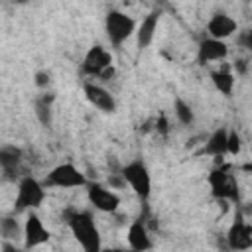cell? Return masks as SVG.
Here are the masks:
<instances>
[{"label": "cell", "instance_id": "obj_14", "mask_svg": "<svg viewBox=\"0 0 252 252\" xmlns=\"http://www.w3.org/2000/svg\"><path fill=\"white\" fill-rule=\"evenodd\" d=\"M128 244L132 248V252H148L152 248V236L146 228V224L142 220H134L128 226Z\"/></svg>", "mask_w": 252, "mask_h": 252}, {"label": "cell", "instance_id": "obj_15", "mask_svg": "<svg viewBox=\"0 0 252 252\" xmlns=\"http://www.w3.org/2000/svg\"><path fill=\"white\" fill-rule=\"evenodd\" d=\"M158 22H159V12H150L138 26L136 30V43H138V49H146L154 35H156V30H158Z\"/></svg>", "mask_w": 252, "mask_h": 252}, {"label": "cell", "instance_id": "obj_16", "mask_svg": "<svg viewBox=\"0 0 252 252\" xmlns=\"http://www.w3.org/2000/svg\"><path fill=\"white\" fill-rule=\"evenodd\" d=\"M228 128H224V126H220V128H217L211 136H209V140L205 142V146H203V152L207 154V156H213V158H222L224 154H228Z\"/></svg>", "mask_w": 252, "mask_h": 252}, {"label": "cell", "instance_id": "obj_27", "mask_svg": "<svg viewBox=\"0 0 252 252\" xmlns=\"http://www.w3.org/2000/svg\"><path fill=\"white\" fill-rule=\"evenodd\" d=\"M244 63H246V61H242V59H240V61H236V63H234V67H236L240 73H244V71H246V65H244Z\"/></svg>", "mask_w": 252, "mask_h": 252}, {"label": "cell", "instance_id": "obj_3", "mask_svg": "<svg viewBox=\"0 0 252 252\" xmlns=\"http://www.w3.org/2000/svg\"><path fill=\"white\" fill-rule=\"evenodd\" d=\"M45 199V187L43 183H39L35 177L26 175L20 179L18 183V193H16V201H14V211H33L37 209Z\"/></svg>", "mask_w": 252, "mask_h": 252}, {"label": "cell", "instance_id": "obj_26", "mask_svg": "<svg viewBox=\"0 0 252 252\" xmlns=\"http://www.w3.org/2000/svg\"><path fill=\"white\" fill-rule=\"evenodd\" d=\"M2 252H20V250H18L14 244H10L8 240H4V242H2Z\"/></svg>", "mask_w": 252, "mask_h": 252}, {"label": "cell", "instance_id": "obj_13", "mask_svg": "<svg viewBox=\"0 0 252 252\" xmlns=\"http://www.w3.org/2000/svg\"><path fill=\"white\" fill-rule=\"evenodd\" d=\"M228 55V47L224 41L220 39H213V37H207L199 43V51H197V59L201 65L205 63H211V61H220Z\"/></svg>", "mask_w": 252, "mask_h": 252}, {"label": "cell", "instance_id": "obj_23", "mask_svg": "<svg viewBox=\"0 0 252 252\" xmlns=\"http://www.w3.org/2000/svg\"><path fill=\"white\" fill-rule=\"evenodd\" d=\"M236 43H238L240 47H244L246 51L252 53V30H244V32H240L238 37H236Z\"/></svg>", "mask_w": 252, "mask_h": 252}, {"label": "cell", "instance_id": "obj_6", "mask_svg": "<svg viewBox=\"0 0 252 252\" xmlns=\"http://www.w3.org/2000/svg\"><path fill=\"white\" fill-rule=\"evenodd\" d=\"M207 181H209L213 197H217L220 201H232V203L238 201V181L232 173L217 167L209 173Z\"/></svg>", "mask_w": 252, "mask_h": 252}, {"label": "cell", "instance_id": "obj_2", "mask_svg": "<svg viewBox=\"0 0 252 252\" xmlns=\"http://www.w3.org/2000/svg\"><path fill=\"white\" fill-rule=\"evenodd\" d=\"M136 22L132 16L120 12V10H110L104 18V32L108 41L114 47H120L132 33H136Z\"/></svg>", "mask_w": 252, "mask_h": 252}, {"label": "cell", "instance_id": "obj_1", "mask_svg": "<svg viewBox=\"0 0 252 252\" xmlns=\"http://www.w3.org/2000/svg\"><path fill=\"white\" fill-rule=\"evenodd\" d=\"M67 222H69V228H71L75 240L81 244V248L85 252H102L100 232H98L91 213H87V211L71 213Z\"/></svg>", "mask_w": 252, "mask_h": 252}, {"label": "cell", "instance_id": "obj_9", "mask_svg": "<svg viewBox=\"0 0 252 252\" xmlns=\"http://www.w3.org/2000/svg\"><path fill=\"white\" fill-rule=\"evenodd\" d=\"M49 230L45 228L43 220L33 213L30 211V215L26 217V222H24V246L28 250L32 248H37L41 244H45L49 240Z\"/></svg>", "mask_w": 252, "mask_h": 252}, {"label": "cell", "instance_id": "obj_20", "mask_svg": "<svg viewBox=\"0 0 252 252\" xmlns=\"http://www.w3.org/2000/svg\"><path fill=\"white\" fill-rule=\"evenodd\" d=\"M173 110H175L177 120H179L183 126H191V124H193V120H195V112H193L191 104L185 102L181 96H177V98L173 100Z\"/></svg>", "mask_w": 252, "mask_h": 252}, {"label": "cell", "instance_id": "obj_5", "mask_svg": "<svg viewBox=\"0 0 252 252\" xmlns=\"http://www.w3.org/2000/svg\"><path fill=\"white\" fill-rule=\"evenodd\" d=\"M43 187H59V189H73V187H85L89 185L83 171H79L73 163H59L55 165L45 179L41 181Z\"/></svg>", "mask_w": 252, "mask_h": 252}, {"label": "cell", "instance_id": "obj_7", "mask_svg": "<svg viewBox=\"0 0 252 252\" xmlns=\"http://www.w3.org/2000/svg\"><path fill=\"white\" fill-rule=\"evenodd\" d=\"M226 244L234 252H244L252 248V226L246 222L244 215L238 211L228 232H226Z\"/></svg>", "mask_w": 252, "mask_h": 252}, {"label": "cell", "instance_id": "obj_22", "mask_svg": "<svg viewBox=\"0 0 252 252\" xmlns=\"http://www.w3.org/2000/svg\"><path fill=\"white\" fill-rule=\"evenodd\" d=\"M242 150V140H240V134L236 130H230L228 132V154L232 156H238Z\"/></svg>", "mask_w": 252, "mask_h": 252}, {"label": "cell", "instance_id": "obj_10", "mask_svg": "<svg viewBox=\"0 0 252 252\" xmlns=\"http://www.w3.org/2000/svg\"><path fill=\"white\" fill-rule=\"evenodd\" d=\"M108 67H112V57H110V53H108L104 47H100V45H93V47L87 51V55H85L83 73L100 77Z\"/></svg>", "mask_w": 252, "mask_h": 252}, {"label": "cell", "instance_id": "obj_18", "mask_svg": "<svg viewBox=\"0 0 252 252\" xmlns=\"http://www.w3.org/2000/svg\"><path fill=\"white\" fill-rule=\"evenodd\" d=\"M211 81L215 85V89L224 94V96H230L232 94V89H234V75L228 71V69H220V71H213L211 73Z\"/></svg>", "mask_w": 252, "mask_h": 252}, {"label": "cell", "instance_id": "obj_11", "mask_svg": "<svg viewBox=\"0 0 252 252\" xmlns=\"http://www.w3.org/2000/svg\"><path fill=\"white\" fill-rule=\"evenodd\" d=\"M83 91H85L87 100L93 106H96L98 110H102L106 114H112L116 110V100H114V96L104 87H100L96 83H85L83 85Z\"/></svg>", "mask_w": 252, "mask_h": 252}, {"label": "cell", "instance_id": "obj_4", "mask_svg": "<svg viewBox=\"0 0 252 252\" xmlns=\"http://www.w3.org/2000/svg\"><path fill=\"white\" fill-rule=\"evenodd\" d=\"M120 173L126 179V183L130 185V189L142 201H148L150 199V193H152V175H150V169L146 167V163L142 159H134V161L126 163L120 169Z\"/></svg>", "mask_w": 252, "mask_h": 252}, {"label": "cell", "instance_id": "obj_12", "mask_svg": "<svg viewBox=\"0 0 252 252\" xmlns=\"http://www.w3.org/2000/svg\"><path fill=\"white\" fill-rule=\"evenodd\" d=\"M236 30H238L236 20L230 18L228 14H224V12H215V14L211 16L209 24H207L209 35H211L213 39H220V41L226 39V37H230Z\"/></svg>", "mask_w": 252, "mask_h": 252}, {"label": "cell", "instance_id": "obj_24", "mask_svg": "<svg viewBox=\"0 0 252 252\" xmlns=\"http://www.w3.org/2000/svg\"><path fill=\"white\" fill-rule=\"evenodd\" d=\"M35 85H37L39 89H45V87L49 85V73H47V71H37V73H35Z\"/></svg>", "mask_w": 252, "mask_h": 252}, {"label": "cell", "instance_id": "obj_8", "mask_svg": "<svg viewBox=\"0 0 252 252\" xmlns=\"http://www.w3.org/2000/svg\"><path fill=\"white\" fill-rule=\"evenodd\" d=\"M87 197H89V203L96 211H102V213H114L120 205V197L102 183H89Z\"/></svg>", "mask_w": 252, "mask_h": 252}, {"label": "cell", "instance_id": "obj_19", "mask_svg": "<svg viewBox=\"0 0 252 252\" xmlns=\"http://www.w3.org/2000/svg\"><path fill=\"white\" fill-rule=\"evenodd\" d=\"M51 96H39L35 98L33 102V112H35V118L39 120L41 126L49 128L51 122H53V110H51Z\"/></svg>", "mask_w": 252, "mask_h": 252}, {"label": "cell", "instance_id": "obj_17", "mask_svg": "<svg viewBox=\"0 0 252 252\" xmlns=\"http://www.w3.org/2000/svg\"><path fill=\"white\" fill-rule=\"evenodd\" d=\"M20 159H22V152L14 146H4L0 150V167L4 171L6 177H12V173L18 169L20 165Z\"/></svg>", "mask_w": 252, "mask_h": 252}, {"label": "cell", "instance_id": "obj_21", "mask_svg": "<svg viewBox=\"0 0 252 252\" xmlns=\"http://www.w3.org/2000/svg\"><path fill=\"white\" fill-rule=\"evenodd\" d=\"M0 234L4 240H12L18 236H24V226H20V222L12 217H4L0 220Z\"/></svg>", "mask_w": 252, "mask_h": 252}, {"label": "cell", "instance_id": "obj_25", "mask_svg": "<svg viewBox=\"0 0 252 252\" xmlns=\"http://www.w3.org/2000/svg\"><path fill=\"white\" fill-rule=\"evenodd\" d=\"M108 183H110V185H114V187H124V185H126V179H124V177H122V173H120V177H116V175L108 177Z\"/></svg>", "mask_w": 252, "mask_h": 252}]
</instances>
